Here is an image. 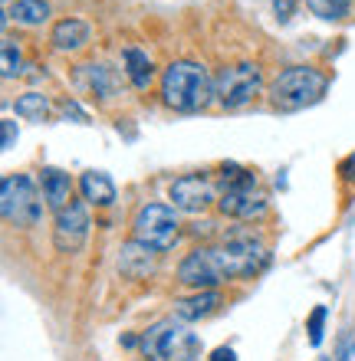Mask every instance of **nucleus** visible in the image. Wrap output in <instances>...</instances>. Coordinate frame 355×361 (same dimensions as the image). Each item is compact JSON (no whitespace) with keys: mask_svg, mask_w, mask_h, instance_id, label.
Instances as JSON below:
<instances>
[{"mask_svg":"<svg viewBox=\"0 0 355 361\" xmlns=\"http://www.w3.org/2000/svg\"><path fill=\"white\" fill-rule=\"evenodd\" d=\"M214 99H217V86L201 63L174 59L162 73V102L174 112H204Z\"/></svg>","mask_w":355,"mask_h":361,"instance_id":"f257e3e1","label":"nucleus"},{"mask_svg":"<svg viewBox=\"0 0 355 361\" xmlns=\"http://www.w3.org/2000/svg\"><path fill=\"white\" fill-rule=\"evenodd\" d=\"M329 89V76L316 66H289L270 82V105L279 112H299L316 105Z\"/></svg>","mask_w":355,"mask_h":361,"instance_id":"f03ea898","label":"nucleus"},{"mask_svg":"<svg viewBox=\"0 0 355 361\" xmlns=\"http://www.w3.org/2000/svg\"><path fill=\"white\" fill-rule=\"evenodd\" d=\"M142 355L148 361H194L201 358V338L181 319H162L142 332Z\"/></svg>","mask_w":355,"mask_h":361,"instance_id":"7ed1b4c3","label":"nucleus"},{"mask_svg":"<svg viewBox=\"0 0 355 361\" xmlns=\"http://www.w3.org/2000/svg\"><path fill=\"white\" fill-rule=\"evenodd\" d=\"M181 237V220L172 204H142L132 220V240L145 243V247L168 253Z\"/></svg>","mask_w":355,"mask_h":361,"instance_id":"20e7f679","label":"nucleus"},{"mask_svg":"<svg viewBox=\"0 0 355 361\" xmlns=\"http://www.w3.org/2000/svg\"><path fill=\"white\" fill-rule=\"evenodd\" d=\"M0 214L13 227H33L43 217V197L30 174H4L0 180Z\"/></svg>","mask_w":355,"mask_h":361,"instance_id":"39448f33","label":"nucleus"},{"mask_svg":"<svg viewBox=\"0 0 355 361\" xmlns=\"http://www.w3.org/2000/svg\"><path fill=\"white\" fill-rule=\"evenodd\" d=\"M214 86H217V102L224 109H243L263 89V73L257 63H234V66H224L217 73Z\"/></svg>","mask_w":355,"mask_h":361,"instance_id":"423d86ee","label":"nucleus"},{"mask_svg":"<svg viewBox=\"0 0 355 361\" xmlns=\"http://www.w3.org/2000/svg\"><path fill=\"white\" fill-rule=\"evenodd\" d=\"M178 283L191 286L194 293L201 289H217L221 283H227L224 263L217 257V247H194L188 257L178 263Z\"/></svg>","mask_w":355,"mask_h":361,"instance_id":"0eeeda50","label":"nucleus"},{"mask_svg":"<svg viewBox=\"0 0 355 361\" xmlns=\"http://www.w3.org/2000/svg\"><path fill=\"white\" fill-rule=\"evenodd\" d=\"M89 227H92V220H89V204L86 200H73L66 210H59L56 214V224H53V247L59 253H79L83 243L89 237Z\"/></svg>","mask_w":355,"mask_h":361,"instance_id":"6e6552de","label":"nucleus"},{"mask_svg":"<svg viewBox=\"0 0 355 361\" xmlns=\"http://www.w3.org/2000/svg\"><path fill=\"white\" fill-rule=\"evenodd\" d=\"M168 200H172V207L181 210V214H204L214 200H221V197H217L214 180L207 178V174H184V178L172 180Z\"/></svg>","mask_w":355,"mask_h":361,"instance_id":"1a4fd4ad","label":"nucleus"},{"mask_svg":"<svg viewBox=\"0 0 355 361\" xmlns=\"http://www.w3.org/2000/svg\"><path fill=\"white\" fill-rule=\"evenodd\" d=\"M217 210H221L224 217H234V220H257V217L267 214V194H263L257 184L231 188V190H224L221 194Z\"/></svg>","mask_w":355,"mask_h":361,"instance_id":"9d476101","label":"nucleus"},{"mask_svg":"<svg viewBox=\"0 0 355 361\" xmlns=\"http://www.w3.org/2000/svg\"><path fill=\"white\" fill-rule=\"evenodd\" d=\"M89 37H92V27L79 17L59 20L56 27L49 30V43H53V49H59V53H76V49H83L89 43Z\"/></svg>","mask_w":355,"mask_h":361,"instance_id":"9b49d317","label":"nucleus"},{"mask_svg":"<svg viewBox=\"0 0 355 361\" xmlns=\"http://www.w3.org/2000/svg\"><path fill=\"white\" fill-rule=\"evenodd\" d=\"M40 188H43V200L49 210H66L73 204V178L59 168H43L40 174Z\"/></svg>","mask_w":355,"mask_h":361,"instance_id":"f8f14e48","label":"nucleus"},{"mask_svg":"<svg viewBox=\"0 0 355 361\" xmlns=\"http://www.w3.org/2000/svg\"><path fill=\"white\" fill-rule=\"evenodd\" d=\"M76 82L83 92L96 95V99H112L116 95V76L112 69L102 66V63H86V66H76Z\"/></svg>","mask_w":355,"mask_h":361,"instance_id":"ddd939ff","label":"nucleus"},{"mask_svg":"<svg viewBox=\"0 0 355 361\" xmlns=\"http://www.w3.org/2000/svg\"><path fill=\"white\" fill-rule=\"evenodd\" d=\"M217 305H221V293H217V289H201V293H194V295L174 299V319L198 322V319H207Z\"/></svg>","mask_w":355,"mask_h":361,"instance_id":"4468645a","label":"nucleus"},{"mask_svg":"<svg viewBox=\"0 0 355 361\" xmlns=\"http://www.w3.org/2000/svg\"><path fill=\"white\" fill-rule=\"evenodd\" d=\"M155 257H158V250L132 240V243H125L122 253H119V269H122L125 276H132V279H142V276H148L155 269Z\"/></svg>","mask_w":355,"mask_h":361,"instance_id":"2eb2a0df","label":"nucleus"},{"mask_svg":"<svg viewBox=\"0 0 355 361\" xmlns=\"http://www.w3.org/2000/svg\"><path fill=\"white\" fill-rule=\"evenodd\" d=\"M122 66H125V76L132 82L135 89H148L155 79V63L152 56L138 47H125L122 49Z\"/></svg>","mask_w":355,"mask_h":361,"instance_id":"dca6fc26","label":"nucleus"},{"mask_svg":"<svg viewBox=\"0 0 355 361\" xmlns=\"http://www.w3.org/2000/svg\"><path fill=\"white\" fill-rule=\"evenodd\" d=\"M79 190H83V200L96 204V207H109L116 200V184H112V178L106 171H83Z\"/></svg>","mask_w":355,"mask_h":361,"instance_id":"f3484780","label":"nucleus"},{"mask_svg":"<svg viewBox=\"0 0 355 361\" xmlns=\"http://www.w3.org/2000/svg\"><path fill=\"white\" fill-rule=\"evenodd\" d=\"M7 20H17L20 27H43L49 20V4L47 0H17L7 10Z\"/></svg>","mask_w":355,"mask_h":361,"instance_id":"a211bd4d","label":"nucleus"},{"mask_svg":"<svg viewBox=\"0 0 355 361\" xmlns=\"http://www.w3.org/2000/svg\"><path fill=\"white\" fill-rule=\"evenodd\" d=\"M13 112H17L20 118H27V122H47L49 99L43 92H23L17 102H13Z\"/></svg>","mask_w":355,"mask_h":361,"instance_id":"6ab92c4d","label":"nucleus"},{"mask_svg":"<svg viewBox=\"0 0 355 361\" xmlns=\"http://www.w3.org/2000/svg\"><path fill=\"white\" fill-rule=\"evenodd\" d=\"M355 0H306V7L313 17L326 20V23H339V20L349 17V10H352Z\"/></svg>","mask_w":355,"mask_h":361,"instance_id":"aec40b11","label":"nucleus"},{"mask_svg":"<svg viewBox=\"0 0 355 361\" xmlns=\"http://www.w3.org/2000/svg\"><path fill=\"white\" fill-rule=\"evenodd\" d=\"M0 69H4V79H13L23 73V53H20L17 39L4 37V63H0Z\"/></svg>","mask_w":355,"mask_h":361,"instance_id":"412c9836","label":"nucleus"},{"mask_svg":"<svg viewBox=\"0 0 355 361\" xmlns=\"http://www.w3.org/2000/svg\"><path fill=\"white\" fill-rule=\"evenodd\" d=\"M326 315H329L326 305H316V309H313V315H309L306 332H309V342H313V345L323 342V322H326Z\"/></svg>","mask_w":355,"mask_h":361,"instance_id":"4be33fe9","label":"nucleus"},{"mask_svg":"<svg viewBox=\"0 0 355 361\" xmlns=\"http://www.w3.org/2000/svg\"><path fill=\"white\" fill-rule=\"evenodd\" d=\"M293 13H296V0H273V17H277L279 23H289Z\"/></svg>","mask_w":355,"mask_h":361,"instance_id":"5701e85b","label":"nucleus"},{"mask_svg":"<svg viewBox=\"0 0 355 361\" xmlns=\"http://www.w3.org/2000/svg\"><path fill=\"white\" fill-rule=\"evenodd\" d=\"M4 142H0V148H4V152H10V148H13V142H17V122H10V118H4Z\"/></svg>","mask_w":355,"mask_h":361,"instance_id":"b1692460","label":"nucleus"},{"mask_svg":"<svg viewBox=\"0 0 355 361\" xmlns=\"http://www.w3.org/2000/svg\"><path fill=\"white\" fill-rule=\"evenodd\" d=\"M63 115H66V118H79V122H89V115L83 112L73 99H69V102H63Z\"/></svg>","mask_w":355,"mask_h":361,"instance_id":"393cba45","label":"nucleus"},{"mask_svg":"<svg viewBox=\"0 0 355 361\" xmlns=\"http://www.w3.org/2000/svg\"><path fill=\"white\" fill-rule=\"evenodd\" d=\"M211 361H237V355H234V348L221 345V348H214L211 352Z\"/></svg>","mask_w":355,"mask_h":361,"instance_id":"a878e982","label":"nucleus"},{"mask_svg":"<svg viewBox=\"0 0 355 361\" xmlns=\"http://www.w3.org/2000/svg\"><path fill=\"white\" fill-rule=\"evenodd\" d=\"M339 171H342V178H346V180H355V152L349 154L342 164H339Z\"/></svg>","mask_w":355,"mask_h":361,"instance_id":"bb28decb","label":"nucleus"},{"mask_svg":"<svg viewBox=\"0 0 355 361\" xmlns=\"http://www.w3.org/2000/svg\"><path fill=\"white\" fill-rule=\"evenodd\" d=\"M4 4H7V10H10V7H13V4H17V0H4Z\"/></svg>","mask_w":355,"mask_h":361,"instance_id":"cd10ccee","label":"nucleus"}]
</instances>
